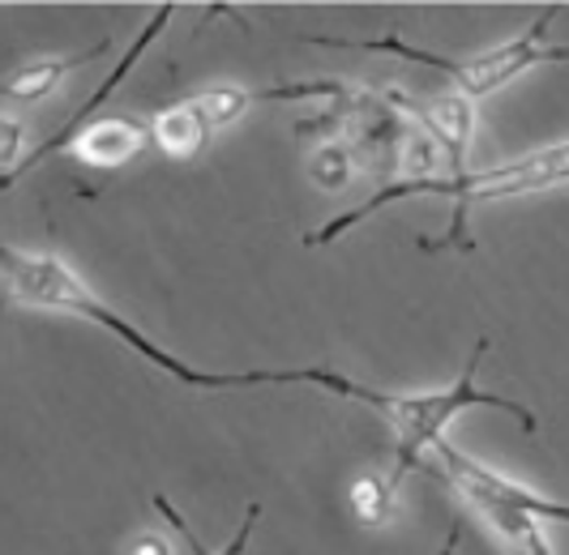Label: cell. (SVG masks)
<instances>
[{
	"instance_id": "cell-13",
	"label": "cell",
	"mask_w": 569,
	"mask_h": 555,
	"mask_svg": "<svg viewBox=\"0 0 569 555\" xmlns=\"http://www.w3.org/2000/svg\"><path fill=\"white\" fill-rule=\"evenodd\" d=\"M22 159H27L22 154V124L18 120H4V171H13Z\"/></svg>"
},
{
	"instance_id": "cell-11",
	"label": "cell",
	"mask_w": 569,
	"mask_h": 555,
	"mask_svg": "<svg viewBox=\"0 0 569 555\" xmlns=\"http://www.w3.org/2000/svg\"><path fill=\"white\" fill-rule=\"evenodd\" d=\"M154 508H159V517H163V522L176 529V538L189 547V555H244V552H249V538H253V529H257V517H261V500H253V504H249V513H244V522H240V526H236V534H231L228 547L210 552V547H206V543L198 538V529L184 522V513H180V508H176V504H171L163 492H154Z\"/></svg>"
},
{
	"instance_id": "cell-15",
	"label": "cell",
	"mask_w": 569,
	"mask_h": 555,
	"mask_svg": "<svg viewBox=\"0 0 569 555\" xmlns=\"http://www.w3.org/2000/svg\"><path fill=\"white\" fill-rule=\"evenodd\" d=\"M458 538H462V534H458V526H455V529H450V543H446V555L458 552Z\"/></svg>"
},
{
	"instance_id": "cell-10",
	"label": "cell",
	"mask_w": 569,
	"mask_h": 555,
	"mask_svg": "<svg viewBox=\"0 0 569 555\" xmlns=\"http://www.w3.org/2000/svg\"><path fill=\"white\" fill-rule=\"evenodd\" d=\"M210 129H214V124L201 115L193 99H184V103H176V108L159 111L154 124H150L154 145H159L168 159H193V154H201V145L210 141Z\"/></svg>"
},
{
	"instance_id": "cell-3",
	"label": "cell",
	"mask_w": 569,
	"mask_h": 555,
	"mask_svg": "<svg viewBox=\"0 0 569 555\" xmlns=\"http://www.w3.org/2000/svg\"><path fill=\"white\" fill-rule=\"evenodd\" d=\"M557 13H561V4H543L540 18L522 30V34H513V39H506V43H497V48H488V52H480V56H467V60H450V56L411 48L399 34H386V39H351V43H347V39H335V34H309V43H321V48H351V52L402 56V60H411V64H425V69L446 73V78L458 85V94L485 99L492 90L510 85L513 78H522L527 69H536V64H569V48L548 43V27H552Z\"/></svg>"
},
{
	"instance_id": "cell-6",
	"label": "cell",
	"mask_w": 569,
	"mask_h": 555,
	"mask_svg": "<svg viewBox=\"0 0 569 555\" xmlns=\"http://www.w3.org/2000/svg\"><path fill=\"white\" fill-rule=\"evenodd\" d=\"M171 13H176V4H159V9H154V13L146 18V27L138 30V34H133V43H129V48L120 52V60H116V69H112V73H108V82L99 85V90H94V94L86 99L82 108H78V111H73V115H69V120H64V124H60V129H57V133H52V138H48V141H39V145H34V150H30L27 159H22V163L13 167V171H4V189H13V184H18V180H22V175H27V171H30V167H34V163H43V159H52L57 150H69V145L78 141V133H86V129L94 124V111L103 108L108 99H112V90H116V85L124 82L129 73H133V64H138V60H142L146 52H150V43H154V39H159V34L168 30V18H171Z\"/></svg>"
},
{
	"instance_id": "cell-14",
	"label": "cell",
	"mask_w": 569,
	"mask_h": 555,
	"mask_svg": "<svg viewBox=\"0 0 569 555\" xmlns=\"http://www.w3.org/2000/svg\"><path fill=\"white\" fill-rule=\"evenodd\" d=\"M124 555H171V543L163 538V534H142V538L129 543V552Z\"/></svg>"
},
{
	"instance_id": "cell-12",
	"label": "cell",
	"mask_w": 569,
	"mask_h": 555,
	"mask_svg": "<svg viewBox=\"0 0 569 555\" xmlns=\"http://www.w3.org/2000/svg\"><path fill=\"white\" fill-rule=\"evenodd\" d=\"M395 496H399V483L390 474H360L347 492L360 526H386L390 513H395Z\"/></svg>"
},
{
	"instance_id": "cell-9",
	"label": "cell",
	"mask_w": 569,
	"mask_h": 555,
	"mask_svg": "<svg viewBox=\"0 0 569 555\" xmlns=\"http://www.w3.org/2000/svg\"><path fill=\"white\" fill-rule=\"evenodd\" d=\"M108 52H112V43H94V48H86V52L27 60V64H18V69L4 78V99H13V103H39V99H48L73 69H82V64H90V60H99V56H108Z\"/></svg>"
},
{
	"instance_id": "cell-4",
	"label": "cell",
	"mask_w": 569,
	"mask_h": 555,
	"mask_svg": "<svg viewBox=\"0 0 569 555\" xmlns=\"http://www.w3.org/2000/svg\"><path fill=\"white\" fill-rule=\"evenodd\" d=\"M485 351H488V337H476V346H471V355H467V363H462V372H458V381L450 389L399 393V411L390 418V432H395V471H390V478L395 483H402L411 471H425L428 466L425 457L446 441L450 418L462 415V411L492 406V411H506L510 418H518L522 432H531V436L540 432L536 411H527L522 402H510L501 393H485V389L476 385V367L485 360Z\"/></svg>"
},
{
	"instance_id": "cell-8",
	"label": "cell",
	"mask_w": 569,
	"mask_h": 555,
	"mask_svg": "<svg viewBox=\"0 0 569 555\" xmlns=\"http://www.w3.org/2000/svg\"><path fill=\"white\" fill-rule=\"evenodd\" d=\"M154 141L150 133V124H138V120H129V115H103V120H94L86 133H78V141L69 145V154L73 159H82L86 167H120L129 163L133 154H142L146 145Z\"/></svg>"
},
{
	"instance_id": "cell-2",
	"label": "cell",
	"mask_w": 569,
	"mask_h": 555,
	"mask_svg": "<svg viewBox=\"0 0 569 555\" xmlns=\"http://www.w3.org/2000/svg\"><path fill=\"white\" fill-rule=\"evenodd\" d=\"M557 184H569V141H557V145H540L513 163L488 167V171H467V175H428V180H402V184H381L369 201H360L356 210H342L339 219H330L326 226H317L305 235L309 249H326L335 244L339 235H347L356 222H365L369 214H377L381 205L390 201H407V196H446L455 201V214H450V231L441 240H420L425 252H471L476 244L467 240V219L476 205H488V201H510V196H527L540 193V189H557Z\"/></svg>"
},
{
	"instance_id": "cell-5",
	"label": "cell",
	"mask_w": 569,
	"mask_h": 555,
	"mask_svg": "<svg viewBox=\"0 0 569 555\" xmlns=\"http://www.w3.org/2000/svg\"><path fill=\"white\" fill-rule=\"evenodd\" d=\"M432 457H437V462H428L425 471H432L441 483H450L458 492V500H462L467 508H476V517L501 538L506 552L552 555V547H548V538H543V529H540V517H536L531 508H522L518 496H513V478L488 471L485 462L467 457V453L455 448L450 441L437 444Z\"/></svg>"
},
{
	"instance_id": "cell-7",
	"label": "cell",
	"mask_w": 569,
	"mask_h": 555,
	"mask_svg": "<svg viewBox=\"0 0 569 555\" xmlns=\"http://www.w3.org/2000/svg\"><path fill=\"white\" fill-rule=\"evenodd\" d=\"M416 120H425L437 145L450 154V175H467V150L476 133V99L467 94H437V99H399Z\"/></svg>"
},
{
	"instance_id": "cell-1",
	"label": "cell",
	"mask_w": 569,
	"mask_h": 555,
	"mask_svg": "<svg viewBox=\"0 0 569 555\" xmlns=\"http://www.w3.org/2000/svg\"><path fill=\"white\" fill-rule=\"evenodd\" d=\"M4 300L18 307H48V312H73L86 316L94 325H103L108 333H116L129 351H138L146 363H154L163 376H171L176 385L184 389H253V385H313L326 389L335 397L347 402H360L369 406L372 415H381L386 423L399 411V393H386V389H369L351 376H342L335 367H283V372H198L184 360H176L171 351H163L154 337H146L133 321H124L116 307H108L82 278L73 274V265L57 256V252H30L18 244H4Z\"/></svg>"
}]
</instances>
